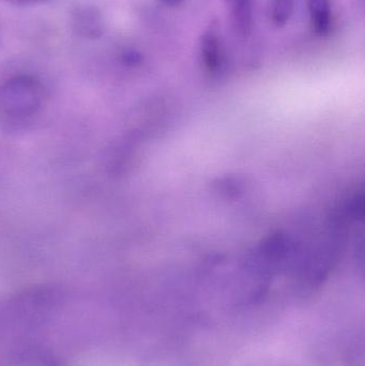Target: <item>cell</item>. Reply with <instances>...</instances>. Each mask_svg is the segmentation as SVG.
<instances>
[{"mask_svg": "<svg viewBox=\"0 0 365 366\" xmlns=\"http://www.w3.org/2000/svg\"><path fill=\"white\" fill-rule=\"evenodd\" d=\"M201 57L204 66L210 74H216L224 64V49L220 27L212 21L201 39Z\"/></svg>", "mask_w": 365, "mask_h": 366, "instance_id": "2", "label": "cell"}, {"mask_svg": "<svg viewBox=\"0 0 365 366\" xmlns=\"http://www.w3.org/2000/svg\"><path fill=\"white\" fill-rule=\"evenodd\" d=\"M161 1H162L165 6L174 8V6H178L179 4H181L184 0H161Z\"/></svg>", "mask_w": 365, "mask_h": 366, "instance_id": "7", "label": "cell"}, {"mask_svg": "<svg viewBox=\"0 0 365 366\" xmlns=\"http://www.w3.org/2000/svg\"><path fill=\"white\" fill-rule=\"evenodd\" d=\"M6 1L15 4V6H30L43 4V2L46 1V0H6Z\"/></svg>", "mask_w": 365, "mask_h": 366, "instance_id": "6", "label": "cell"}, {"mask_svg": "<svg viewBox=\"0 0 365 366\" xmlns=\"http://www.w3.org/2000/svg\"><path fill=\"white\" fill-rule=\"evenodd\" d=\"M229 9L234 31L242 39H248L252 31V0H225Z\"/></svg>", "mask_w": 365, "mask_h": 366, "instance_id": "3", "label": "cell"}, {"mask_svg": "<svg viewBox=\"0 0 365 366\" xmlns=\"http://www.w3.org/2000/svg\"><path fill=\"white\" fill-rule=\"evenodd\" d=\"M44 101L42 83L32 75H16L0 87V118L12 130L25 128Z\"/></svg>", "mask_w": 365, "mask_h": 366, "instance_id": "1", "label": "cell"}, {"mask_svg": "<svg viewBox=\"0 0 365 366\" xmlns=\"http://www.w3.org/2000/svg\"><path fill=\"white\" fill-rule=\"evenodd\" d=\"M310 13L311 27L319 36L330 34L332 27V11L330 0H306Z\"/></svg>", "mask_w": 365, "mask_h": 366, "instance_id": "4", "label": "cell"}, {"mask_svg": "<svg viewBox=\"0 0 365 366\" xmlns=\"http://www.w3.org/2000/svg\"><path fill=\"white\" fill-rule=\"evenodd\" d=\"M297 0H272V21L279 27L286 25L295 12Z\"/></svg>", "mask_w": 365, "mask_h": 366, "instance_id": "5", "label": "cell"}]
</instances>
